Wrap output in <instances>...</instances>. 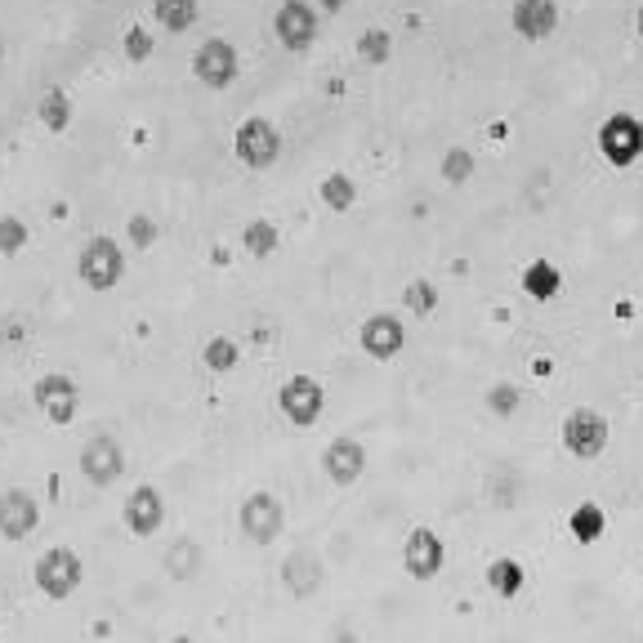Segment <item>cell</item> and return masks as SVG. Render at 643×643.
<instances>
[{"instance_id": "6da1fadb", "label": "cell", "mask_w": 643, "mask_h": 643, "mask_svg": "<svg viewBox=\"0 0 643 643\" xmlns=\"http://www.w3.org/2000/svg\"><path fill=\"white\" fill-rule=\"evenodd\" d=\"M36 590L45 594V599H54V603H63V599H72L76 590H81V581H85V563H81V554L76 550H67V545H50V550L36 559Z\"/></svg>"}, {"instance_id": "7a4b0ae2", "label": "cell", "mask_w": 643, "mask_h": 643, "mask_svg": "<svg viewBox=\"0 0 643 643\" xmlns=\"http://www.w3.org/2000/svg\"><path fill=\"white\" fill-rule=\"evenodd\" d=\"M76 277H81L90 291H112V286H121V277H126V255H121V246L103 233L90 237V242L81 246V255H76Z\"/></svg>"}, {"instance_id": "3957f363", "label": "cell", "mask_w": 643, "mask_h": 643, "mask_svg": "<svg viewBox=\"0 0 643 643\" xmlns=\"http://www.w3.org/2000/svg\"><path fill=\"white\" fill-rule=\"evenodd\" d=\"M599 152H603V161L617 170L635 166L643 157V121L630 117V112H612L599 126Z\"/></svg>"}, {"instance_id": "277c9868", "label": "cell", "mask_w": 643, "mask_h": 643, "mask_svg": "<svg viewBox=\"0 0 643 643\" xmlns=\"http://www.w3.org/2000/svg\"><path fill=\"white\" fill-rule=\"evenodd\" d=\"M233 152H237L242 166L268 170L277 157H282V134H277V126L268 117H246L233 134Z\"/></svg>"}, {"instance_id": "5b68a950", "label": "cell", "mask_w": 643, "mask_h": 643, "mask_svg": "<svg viewBox=\"0 0 643 643\" xmlns=\"http://www.w3.org/2000/svg\"><path fill=\"white\" fill-rule=\"evenodd\" d=\"M193 76L206 90H228V85L242 76V59H237V45L224 41V36H210V41L197 45L193 54Z\"/></svg>"}, {"instance_id": "8992f818", "label": "cell", "mask_w": 643, "mask_h": 643, "mask_svg": "<svg viewBox=\"0 0 643 643\" xmlns=\"http://www.w3.org/2000/svg\"><path fill=\"white\" fill-rule=\"evenodd\" d=\"M273 36L282 50L304 54L313 41H318V9L309 0H282L273 14Z\"/></svg>"}, {"instance_id": "52a82bcc", "label": "cell", "mask_w": 643, "mask_h": 643, "mask_svg": "<svg viewBox=\"0 0 643 643\" xmlns=\"http://www.w3.org/2000/svg\"><path fill=\"white\" fill-rule=\"evenodd\" d=\"M76 465H81V478L90 487H112L126 474V451H121V443L112 434H94V438H85Z\"/></svg>"}, {"instance_id": "ba28073f", "label": "cell", "mask_w": 643, "mask_h": 643, "mask_svg": "<svg viewBox=\"0 0 643 643\" xmlns=\"http://www.w3.org/2000/svg\"><path fill=\"white\" fill-rule=\"evenodd\" d=\"M237 523H242V536L255 545H273L286 527V510L273 492H251L237 510Z\"/></svg>"}, {"instance_id": "9c48e42d", "label": "cell", "mask_w": 643, "mask_h": 643, "mask_svg": "<svg viewBox=\"0 0 643 643\" xmlns=\"http://www.w3.org/2000/svg\"><path fill=\"white\" fill-rule=\"evenodd\" d=\"M277 407H282V416L291 420L295 429H309V425H318L322 411H326V389L313 376H291L277 389Z\"/></svg>"}, {"instance_id": "30bf717a", "label": "cell", "mask_w": 643, "mask_h": 643, "mask_svg": "<svg viewBox=\"0 0 643 643\" xmlns=\"http://www.w3.org/2000/svg\"><path fill=\"white\" fill-rule=\"evenodd\" d=\"M447 563V545L434 527H411L407 545H402V568L411 581H434Z\"/></svg>"}, {"instance_id": "8fae6325", "label": "cell", "mask_w": 643, "mask_h": 643, "mask_svg": "<svg viewBox=\"0 0 643 643\" xmlns=\"http://www.w3.org/2000/svg\"><path fill=\"white\" fill-rule=\"evenodd\" d=\"M608 420L599 416V411H590V407H577V411H568L563 416V447L572 451L577 460H594L603 447H608Z\"/></svg>"}, {"instance_id": "7c38bea8", "label": "cell", "mask_w": 643, "mask_h": 643, "mask_svg": "<svg viewBox=\"0 0 643 643\" xmlns=\"http://www.w3.org/2000/svg\"><path fill=\"white\" fill-rule=\"evenodd\" d=\"M36 407L45 411V420H50V425H72L76 411H81V389H76L72 376L50 371V376L36 380Z\"/></svg>"}, {"instance_id": "4fadbf2b", "label": "cell", "mask_w": 643, "mask_h": 643, "mask_svg": "<svg viewBox=\"0 0 643 643\" xmlns=\"http://www.w3.org/2000/svg\"><path fill=\"white\" fill-rule=\"evenodd\" d=\"M121 523H126V532L139 536V541L157 536L161 523H166V501H161L157 487H152V483L134 487V492L126 496V505H121Z\"/></svg>"}, {"instance_id": "5bb4252c", "label": "cell", "mask_w": 643, "mask_h": 643, "mask_svg": "<svg viewBox=\"0 0 643 643\" xmlns=\"http://www.w3.org/2000/svg\"><path fill=\"white\" fill-rule=\"evenodd\" d=\"M41 527V501L23 487H9L0 492V536L5 541H27V536Z\"/></svg>"}, {"instance_id": "9a60e30c", "label": "cell", "mask_w": 643, "mask_h": 643, "mask_svg": "<svg viewBox=\"0 0 643 643\" xmlns=\"http://www.w3.org/2000/svg\"><path fill=\"white\" fill-rule=\"evenodd\" d=\"M322 469H326V478H331L335 487H353L362 478V469H367V447H362L358 438H349V434L331 438L326 451H322Z\"/></svg>"}, {"instance_id": "2e32d148", "label": "cell", "mask_w": 643, "mask_h": 643, "mask_svg": "<svg viewBox=\"0 0 643 643\" xmlns=\"http://www.w3.org/2000/svg\"><path fill=\"white\" fill-rule=\"evenodd\" d=\"M358 340H362V353H367V358L389 362V358H398L402 344H407V326L393 318V313H371V318L362 322Z\"/></svg>"}, {"instance_id": "e0dca14e", "label": "cell", "mask_w": 643, "mask_h": 643, "mask_svg": "<svg viewBox=\"0 0 643 643\" xmlns=\"http://www.w3.org/2000/svg\"><path fill=\"white\" fill-rule=\"evenodd\" d=\"M510 23L523 41H550L559 27V5L554 0H514Z\"/></svg>"}, {"instance_id": "ac0fdd59", "label": "cell", "mask_w": 643, "mask_h": 643, "mask_svg": "<svg viewBox=\"0 0 643 643\" xmlns=\"http://www.w3.org/2000/svg\"><path fill=\"white\" fill-rule=\"evenodd\" d=\"M282 581H286V590H291L295 599H309V594L322 590L326 568H322V559L313 550H291V559L282 563Z\"/></svg>"}, {"instance_id": "d6986e66", "label": "cell", "mask_w": 643, "mask_h": 643, "mask_svg": "<svg viewBox=\"0 0 643 643\" xmlns=\"http://www.w3.org/2000/svg\"><path fill=\"white\" fill-rule=\"evenodd\" d=\"M36 117H41V126H45V130L63 134L67 126H72V117H76L72 94H67L63 85H50V90H45L41 99H36Z\"/></svg>"}, {"instance_id": "ffe728a7", "label": "cell", "mask_w": 643, "mask_h": 643, "mask_svg": "<svg viewBox=\"0 0 643 643\" xmlns=\"http://www.w3.org/2000/svg\"><path fill=\"white\" fill-rule=\"evenodd\" d=\"M563 291V273L559 264H550V259H532V264L523 268V295L527 300H554V295Z\"/></svg>"}, {"instance_id": "44dd1931", "label": "cell", "mask_w": 643, "mask_h": 643, "mask_svg": "<svg viewBox=\"0 0 643 643\" xmlns=\"http://www.w3.org/2000/svg\"><path fill=\"white\" fill-rule=\"evenodd\" d=\"M152 18H157L166 32H188L197 23V0H152Z\"/></svg>"}, {"instance_id": "7402d4cb", "label": "cell", "mask_w": 643, "mask_h": 643, "mask_svg": "<svg viewBox=\"0 0 643 643\" xmlns=\"http://www.w3.org/2000/svg\"><path fill=\"white\" fill-rule=\"evenodd\" d=\"M318 197H322V206L326 210H335V215H344V210H353V201H358V184H353L349 175H326L322 179V188H318Z\"/></svg>"}, {"instance_id": "603a6c76", "label": "cell", "mask_w": 643, "mask_h": 643, "mask_svg": "<svg viewBox=\"0 0 643 643\" xmlns=\"http://www.w3.org/2000/svg\"><path fill=\"white\" fill-rule=\"evenodd\" d=\"M568 527H572V536H577L581 545H594V541L603 536V527H608V518H603V510H599L594 501H585V505H577V510H572Z\"/></svg>"}, {"instance_id": "cb8c5ba5", "label": "cell", "mask_w": 643, "mask_h": 643, "mask_svg": "<svg viewBox=\"0 0 643 643\" xmlns=\"http://www.w3.org/2000/svg\"><path fill=\"white\" fill-rule=\"evenodd\" d=\"M277 228H273V219H251V224L242 228V246H246V255H255V259H268L277 251Z\"/></svg>"}, {"instance_id": "d4e9b609", "label": "cell", "mask_w": 643, "mask_h": 643, "mask_svg": "<svg viewBox=\"0 0 643 643\" xmlns=\"http://www.w3.org/2000/svg\"><path fill=\"white\" fill-rule=\"evenodd\" d=\"M487 585H492V594H501V599H514V594L523 590V568H518L514 559H492L487 563Z\"/></svg>"}, {"instance_id": "484cf974", "label": "cell", "mask_w": 643, "mask_h": 643, "mask_svg": "<svg viewBox=\"0 0 643 643\" xmlns=\"http://www.w3.org/2000/svg\"><path fill=\"white\" fill-rule=\"evenodd\" d=\"M197 568H201V545L197 541L170 545V554H166V572H170V577H175V581H193Z\"/></svg>"}, {"instance_id": "4316f807", "label": "cell", "mask_w": 643, "mask_h": 643, "mask_svg": "<svg viewBox=\"0 0 643 643\" xmlns=\"http://www.w3.org/2000/svg\"><path fill=\"white\" fill-rule=\"evenodd\" d=\"M237 358H242V349H237L228 335H215V340H206V349H201V362H206V371H215V376L233 371Z\"/></svg>"}, {"instance_id": "83f0119b", "label": "cell", "mask_w": 643, "mask_h": 643, "mask_svg": "<svg viewBox=\"0 0 643 643\" xmlns=\"http://www.w3.org/2000/svg\"><path fill=\"white\" fill-rule=\"evenodd\" d=\"M389 54H393V36L385 32V27H367V32L358 36V59L362 63L380 67V63H389Z\"/></svg>"}, {"instance_id": "f1b7e54d", "label": "cell", "mask_w": 643, "mask_h": 643, "mask_svg": "<svg viewBox=\"0 0 643 643\" xmlns=\"http://www.w3.org/2000/svg\"><path fill=\"white\" fill-rule=\"evenodd\" d=\"M438 170H443V184H451V188L469 184V175H474V152L469 148H447Z\"/></svg>"}, {"instance_id": "f546056e", "label": "cell", "mask_w": 643, "mask_h": 643, "mask_svg": "<svg viewBox=\"0 0 643 643\" xmlns=\"http://www.w3.org/2000/svg\"><path fill=\"white\" fill-rule=\"evenodd\" d=\"M402 304H407L416 318H429V313L438 309V291L434 282H425V277H416V282H407V291H402Z\"/></svg>"}, {"instance_id": "4dcf8cb0", "label": "cell", "mask_w": 643, "mask_h": 643, "mask_svg": "<svg viewBox=\"0 0 643 643\" xmlns=\"http://www.w3.org/2000/svg\"><path fill=\"white\" fill-rule=\"evenodd\" d=\"M27 224L18 215H0V255H18L27 246Z\"/></svg>"}, {"instance_id": "1f68e13d", "label": "cell", "mask_w": 643, "mask_h": 643, "mask_svg": "<svg viewBox=\"0 0 643 643\" xmlns=\"http://www.w3.org/2000/svg\"><path fill=\"white\" fill-rule=\"evenodd\" d=\"M121 50H126L130 63H148V59H152V36H148V27L130 23V27H126V41H121Z\"/></svg>"}, {"instance_id": "d6a6232c", "label": "cell", "mask_w": 643, "mask_h": 643, "mask_svg": "<svg viewBox=\"0 0 643 643\" xmlns=\"http://www.w3.org/2000/svg\"><path fill=\"white\" fill-rule=\"evenodd\" d=\"M518 402H523L518 385H492L487 389V411H496V416H514Z\"/></svg>"}, {"instance_id": "836d02e7", "label": "cell", "mask_w": 643, "mask_h": 643, "mask_svg": "<svg viewBox=\"0 0 643 643\" xmlns=\"http://www.w3.org/2000/svg\"><path fill=\"white\" fill-rule=\"evenodd\" d=\"M130 242H134V251H148L152 242H157V224H152L148 215H130Z\"/></svg>"}, {"instance_id": "e575fe53", "label": "cell", "mask_w": 643, "mask_h": 643, "mask_svg": "<svg viewBox=\"0 0 643 643\" xmlns=\"http://www.w3.org/2000/svg\"><path fill=\"white\" fill-rule=\"evenodd\" d=\"M318 9H326V14H344V9H349V0H318Z\"/></svg>"}, {"instance_id": "d590c367", "label": "cell", "mask_w": 643, "mask_h": 643, "mask_svg": "<svg viewBox=\"0 0 643 643\" xmlns=\"http://www.w3.org/2000/svg\"><path fill=\"white\" fill-rule=\"evenodd\" d=\"M170 643H193V639H188V635H179V639H170Z\"/></svg>"}, {"instance_id": "8d00e7d4", "label": "cell", "mask_w": 643, "mask_h": 643, "mask_svg": "<svg viewBox=\"0 0 643 643\" xmlns=\"http://www.w3.org/2000/svg\"><path fill=\"white\" fill-rule=\"evenodd\" d=\"M639 36H643V9H639Z\"/></svg>"}]
</instances>
